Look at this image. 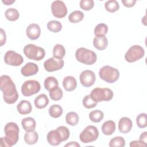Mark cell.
Listing matches in <instances>:
<instances>
[{"mask_svg": "<svg viewBox=\"0 0 147 147\" xmlns=\"http://www.w3.org/2000/svg\"><path fill=\"white\" fill-rule=\"evenodd\" d=\"M139 140L144 141V142L146 143L147 142V132L144 131L141 134L139 137Z\"/></svg>", "mask_w": 147, "mask_h": 147, "instance_id": "cell-44", "label": "cell"}, {"mask_svg": "<svg viewBox=\"0 0 147 147\" xmlns=\"http://www.w3.org/2000/svg\"><path fill=\"white\" fill-rule=\"evenodd\" d=\"M137 125L140 128H145L147 126V116L146 113H141L136 118Z\"/></svg>", "mask_w": 147, "mask_h": 147, "instance_id": "cell-38", "label": "cell"}, {"mask_svg": "<svg viewBox=\"0 0 147 147\" xmlns=\"http://www.w3.org/2000/svg\"><path fill=\"white\" fill-rule=\"evenodd\" d=\"M125 144V140L121 136H117L113 138L109 142V146L111 147H123Z\"/></svg>", "mask_w": 147, "mask_h": 147, "instance_id": "cell-36", "label": "cell"}, {"mask_svg": "<svg viewBox=\"0 0 147 147\" xmlns=\"http://www.w3.org/2000/svg\"><path fill=\"white\" fill-rule=\"evenodd\" d=\"M38 71V65L32 62L27 63L21 69V74L24 76H30L36 75Z\"/></svg>", "mask_w": 147, "mask_h": 147, "instance_id": "cell-17", "label": "cell"}, {"mask_svg": "<svg viewBox=\"0 0 147 147\" xmlns=\"http://www.w3.org/2000/svg\"><path fill=\"white\" fill-rule=\"evenodd\" d=\"M5 16L7 20L10 21H14L18 19L20 14L16 9L9 8L5 11Z\"/></svg>", "mask_w": 147, "mask_h": 147, "instance_id": "cell-29", "label": "cell"}, {"mask_svg": "<svg viewBox=\"0 0 147 147\" xmlns=\"http://www.w3.org/2000/svg\"><path fill=\"white\" fill-rule=\"evenodd\" d=\"M101 129L102 131L104 134L107 136L111 135L115 130V123L112 120L106 121L102 124Z\"/></svg>", "mask_w": 147, "mask_h": 147, "instance_id": "cell-21", "label": "cell"}, {"mask_svg": "<svg viewBox=\"0 0 147 147\" xmlns=\"http://www.w3.org/2000/svg\"><path fill=\"white\" fill-rule=\"evenodd\" d=\"M75 57L78 61L86 65H92L97 60V56L94 51L83 47H80L76 51Z\"/></svg>", "mask_w": 147, "mask_h": 147, "instance_id": "cell-3", "label": "cell"}, {"mask_svg": "<svg viewBox=\"0 0 147 147\" xmlns=\"http://www.w3.org/2000/svg\"><path fill=\"white\" fill-rule=\"evenodd\" d=\"M83 105L86 109H92L95 107L97 105V102H95L91 97L90 95H86L83 99L82 101Z\"/></svg>", "mask_w": 147, "mask_h": 147, "instance_id": "cell-37", "label": "cell"}, {"mask_svg": "<svg viewBox=\"0 0 147 147\" xmlns=\"http://www.w3.org/2000/svg\"><path fill=\"white\" fill-rule=\"evenodd\" d=\"M93 45L98 50H104L107 47L108 40L105 36H95L93 40Z\"/></svg>", "mask_w": 147, "mask_h": 147, "instance_id": "cell-19", "label": "cell"}, {"mask_svg": "<svg viewBox=\"0 0 147 147\" xmlns=\"http://www.w3.org/2000/svg\"><path fill=\"white\" fill-rule=\"evenodd\" d=\"M90 95L95 102L98 103L111 100L114 94L113 91L109 88L96 87L91 91Z\"/></svg>", "mask_w": 147, "mask_h": 147, "instance_id": "cell-6", "label": "cell"}, {"mask_svg": "<svg viewBox=\"0 0 147 147\" xmlns=\"http://www.w3.org/2000/svg\"><path fill=\"white\" fill-rule=\"evenodd\" d=\"M41 88L40 83L35 80L24 82L21 86V92L25 96H30L39 92Z\"/></svg>", "mask_w": 147, "mask_h": 147, "instance_id": "cell-9", "label": "cell"}, {"mask_svg": "<svg viewBox=\"0 0 147 147\" xmlns=\"http://www.w3.org/2000/svg\"><path fill=\"white\" fill-rule=\"evenodd\" d=\"M0 88L5 102L7 104H13L17 100L19 95L16 85L9 76L4 75L1 76Z\"/></svg>", "mask_w": 147, "mask_h": 147, "instance_id": "cell-1", "label": "cell"}, {"mask_svg": "<svg viewBox=\"0 0 147 147\" xmlns=\"http://www.w3.org/2000/svg\"><path fill=\"white\" fill-rule=\"evenodd\" d=\"M79 5L83 10L88 11L94 7V2L93 0H81Z\"/></svg>", "mask_w": 147, "mask_h": 147, "instance_id": "cell-39", "label": "cell"}, {"mask_svg": "<svg viewBox=\"0 0 147 147\" xmlns=\"http://www.w3.org/2000/svg\"><path fill=\"white\" fill-rule=\"evenodd\" d=\"M80 145L76 141H71L65 145V146H72V147H80Z\"/></svg>", "mask_w": 147, "mask_h": 147, "instance_id": "cell-45", "label": "cell"}, {"mask_svg": "<svg viewBox=\"0 0 147 147\" xmlns=\"http://www.w3.org/2000/svg\"><path fill=\"white\" fill-rule=\"evenodd\" d=\"M4 61L9 65L19 66L24 62V58L14 51H8L5 54Z\"/></svg>", "mask_w": 147, "mask_h": 147, "instance_id": "cell-10", "label": "cell"}, {"mask_svg": "<svg viewBox=\"0 0 147 147\" xmlns=\"http://www.w3.org/2000/svg\"><path fill=\"white\" fill-rule=\"evenodd\" d=\"M79 117L78 114L74 111H71L67 114L65 116V121L67 124L71 126H75L79 122Z\"/></svg>", "mask_w": 147, "mask_h": 147, "instance_id": "cell-27", "label": "cell"}, {"mask_svg": "<svg viewBox=\"0 0 147 147\" xmlns=\"http://www.w3.org/2000/svg\"><path fill=\"white\" fill-rule=\"evenodd\" d=\"M133 127L131 120L126 117H122L118 122V130L119 132L126 134L130 131Z\"/></svg>", "mask_w": 147, "mask_h": 147, "instance_id": "cell-16", "label": "cell"}, {"mask_svg": "<svg viewBox=\"0 0 147 147\" xmlns=\"http://www.w3.org/2000/svg\"><path fill=\"white\" fill-rule=\"evenodd\" d=\"M23 51L28 59L36 61H40L43 59L45 55L44 48L32 44L26 45L24 48Z\"/></svg>", "mask_w": 147, "mask_h": 147, "instance_id": "cell-4", "label": "cell"}, {"mask_svg": "<svg viewBox=\"0 0 147 147\" xmlns=\"http://www.w3.org/2000/svg\"><path fill=\"white\" fill-rule=\"evenodd\" d=\"M80 82L81 84L85 87H90L92 86L96 80L95 73L89 69L84 70L80 75Z\"/></svg>", "mask_w": 147, "mask_h": 147, "instance_id": "cell-13", "label": "cell"}, {"mask_svg": "<svg viewBox=\"0 0 147 147\" xmlns=\"http://www.w3.org/2000/svg\"><path fill=\"white\" fill-rule=\"evenodd\" d=\"M49 94L51 99L53 100H60L63 95L62 90L59 87H55L49 91Z\"/></svg>", "mask_w": 147, "mask_h": 147, "instance_id": "cell-28", "label": "cell"}, {"mask_svg": "<svg viewBox=\"0 0 147 147\" xmlns=\"http://www.w3.org/2000/svg\"><path fill=\"white\" fill-rule=\"evenodd\" d=\"M108 32V26L104 23L98 24L94 29V34L95 36H105Z\"/></svg>", "mask_w": 147, "mask_h": 147, "instance_id": "cell-35", "label": "cell"}, {"mask_svg": "<svg viewBox=\"0 0 147 147\" xmlns=\"http://www.w3.org/2000/svg\"><path fill=\"white\" fill-rule=\"evenodd\" d=\"M6 41V36L5 32L1 28V39H0V45L2 46L3 44H5Z\"/></svg>", "mask_w": 147, "mask_h": 147, "instance_id": "cell-43", "label": "cell"}, {"mask_svg": "<svg viewBox=\"0 0 147 147\" xmlns=\"http://www.w3.org/2000/svg\"><path fill=\"white\" fill-rule=\"evenodd\" d=\"M26 34L27 37L32 40H37L39 38L41 34L40 26L36 24H31L26 28Z\"/></svg>", "mask_w": 147, "mask_h": 147, "instance_id": "cell-15", "label": "cell"}, {"mask_svg": "<svg viewBox=\"0 0 147 147\" xmlns=\"http://www.w3.org/2000/svg\"><path fill=\"white\" fill-rule=\"evenodd\" d=\"M51 11L53 16L58 18L64 17L67 14V8L62 1H55L51 4Z\"/></svg>", "mask_w": 147, "mask_h": 147, "instance_id": "cell-11", "label": "cell"}, {"mask_svg": "<svg viewBox=\"0 0 147 147\" xmlns=\"http://www.w3.org/2000/svg\"><path fill=\"white\" fill-rule=\"evenodd\" d=\"M65 55V49L63 45L57 44L54 46L53 49V57L59 59H63Z\"/></svg>", "mask_w": 147, "mask_h": 147, "instance_id": "cell-32", "label": "cell"}, {"mask_svg": "<svg viewBox=\"0 0 147 147\" xmlns=\"http://www.w3.org/2000/svg\"><path fill=\"white\" fill-rule=\"evenodd\" d=\"M63 86L65 91H74L77 86V82L76 79L72 76H67L63 79Z\"/></svg>", "mask_w": 147, "mask_h": 147, "instance_id": "cell-18", "label": "cell"}, {"mask_svg": "<svg viewBox=\"0 0 147 147\" xmlns=\"http://www.w3.org/2000/svg\"><path fill=\"white\" fill-rule=\"evenodd\" d=\"M44 85L45 90L49 91L52 88L57 87L59 86V82L56 78L53 76H48L44 80Z\"/></svg>", "mask_w": 147, "mask_h": 147, "instance_id": "cell-30", "label": "cell"}, {"mask_svg": "<svg viewBox=\"0 0 147 147\" xmlns=\"http://www.w3.org/2000/svg\"><path fill=\"white\" fill-rule=\"evenodd\" d=\"M24 139L26 144L28 145H33L38 141V135L37 131L34 130L26 131L24 135Z\"/></svg>", "mask_w": 147, "mask_h": 147, "instance_id": "cell-24", "label": "cell"}, {"mask_svg": "<svg viewBox=\"0 0 147 147\" xmlns=\"http://www.w3.org/2000/svg\"><path fill=\"white\" fill-rule=\"evenodd\" d=\"M18 112L21 115L28 114L32 110V106L30 102L26 100H22L17 106Z\"/></svg>", "mask_w": 147, "mask_h": 147, "instance_id": "cell-20", "label": "cell"}, {"mask_svg": "<svg viewBox=\"0 0 147 147\" xmlns=\"http://www.w3.org/2000/svg\"><path fill=\"white\" fill-rule=\"evenodd\" d=\"M129 146L131 147H133V146H142L143 147V146H146L147 144L140 140H134L130 142Z\"/></svg>", "mask_w": 147, "mask_h": 147, "instance_id": "cell-41", "label": "cell"}, {"mask_svg": "<svg viewBox=\"0 0 147 147\" xmlns=\"http://www.w3.org/2000/svg\"><path fill=\"white\" fill-rule=\"evenodd\" d=\"M48 142L52 146H57L63 142L60 133L57 130H52L48 132L47 136Z\"/></svg>", "mask_w": 147, "mask_h": 147, "instance_id": "cell-14", "label": "cell"}, {"mask_svg": "<svg viewBox=\"0 0 147 147\" xmlns=\"http://www.w3.org/2000/svg\"><path fill=\"white\" fill-rule=\"evenodd\" d=\"M121 2L125 6L127 7H131L134 6L137 1L136 0H122Z\"/></svg>", "mask_w": 147, "mask_h": 147, "instance_id": "cell-42", "label": "cell"}, {"mask_svg": "<svg viewBox=\"0 0 147 147\" xmlns=\"http://www.w3.org/2000/svg\"><path fill=\"white\" fill-rule=\"evenodd\" d=\"M99 75L100 78L106 82L113 83L118 80L119 72L115 68L109 65H105L99 69Z\"/></svg>", "mask_w": 147, "mask_h": 147, "instance_id": "cell-5", "label": "cell"}, {"mask_svg": "<svg viewBox=\"0 0 147 147\" xmlns=\"http://www.w3.org/2000/svg\"><path fill=\"white\" fill-rule=\"evenodd\" d=\"M84 13L80 10H75L71 13L68 16V20L71 23H78L84 18Z\"/></svg>", "mask_w": 147, "mask_h": 147, "instance_id": "cell-25", "label": "cell"}, {"mask_svg": "<svg viewBox=\"0 0 147 147\" xmlns=\"http://www.w3.org/2000/svg\"><path fill=\"white\" fill-rule=\"evenodd\" d=\"M48 111L51 117L57 118L62 115L63 110L61 106L59 105H52L49 108Z\"/></svg>", "mask_w": 147, "mask_h": 147, "instance_id": "cell-26", "label": "cell"}, {"mask_svg": "<svg viewBox=\"0 0 147 147\" xmlns=\"http://www.w3.org/2000/svg\"><path fill=\"white\" fill-rule=\"evenodd\" d=\"M47 26L49 31L53 33L59 32L62 29L61 24L59 21L55 20L49 21L48 22Z\"/></svg>", "mask_w": 147, "mask_h": 147, "instance_id": "cell-34", "label": "cell"}, {"mask_svg": "<svg viewBox=\"0 0 147 147\" xmlns=\"http://www.w3.org/2000/svg\"><path fill=\"white\" fill-rule=\"evenodd\" d=\"M99 137V131L96 127L88 125L80 133L79 138L84 144H88L95 141Z\"/></svg>", "mask_w": 147, "mask_h": 147, "instance_id": "cell-7", "label": "cell"}, {"mask_svg": "<svg viewBox=\"0 0 147 147\" xmlns=\"http://www.w3.org/2000/svg\"><path fill=\"white\" fill-rule=\"evenodd\" d=\"M56 130L59 131V132L60 133L63 141H65L68 140V138L69 137V129L64 126H60L57 127Z\"/></svg>", "mask_w": 147, "mask_h": 147, "instance_id": "cell-40", "label": "cell"}, {"mask_svg": "<svg viewBox=\"0 0 147 147\" xmlns=\"http://www.w3.org/2000/svg\"><path fill=\"white\" fill-rule=\"evenodd\" d=\"M64 64L62 59L52 57L44 61V67L48 72H53L61 69L63 67Z\"/></svg>", "mask_w": 147, "mask_h": 147, "instance_id": "cell-12", "label": "cell"}, {"mask_svg": "<svg viewBox=\"0 0 147 147\" xmlns=\"http://www.w3.org/2000/svg\"><path fill=\"white\" fill-rule=\"evenodd\" d=\"M5 5H11L13 3H14L15 2L14 0H5V1H2Z\"/></svg>", "mask_w": 147, "mask_h": 147, "instance_id": "cell-46", "label": "cell"}, {"mask_svg": "<svg viewBox=\"0 0 147 147\" xmlns=\"http://www.w3.org/2000/svg\"><path fill=\"white\" fill-rule=\"evenodd\" d=\"M5 136L1 138V146L11 147L17 144L19 139L20 128L17 123L10 122L4 127Z\"/></svg>", "mask_w": 147, "mask_h": 147, "instance_id": "cell-2", "label": "cell"}, {"mask_svg": "<svg viewBox=\"0 0 147 147\" xmlns=\"http://www.w3.org/2000/svg\"><path fill=\"white\" fill-rule=\"evenodd\" d=\"M34 103L36 108L42 109L47 107V106L48 105L49 99L45 94H41L34 99Z\"/></svg>", "mask_w": 147, "mask_h": 147, "instance_id": "cell-22", "label": "cell"}, {"mask_svg": "<svg viewBox=\"0 0 147 147\" xmlns=\"http://www.w3.org/2000/svg\"><path fill=\"white\" fill-rule=\"evenodd\" d=\"M105 7L107 11L110 13H114L119 10V5L117 1L110 0L105 2Z\"/></svg>", "mask_w": 147, "mask_h": 147, "instance_id": "cell-33", "label": "cell"}, {"mask_svg": "<svg viewBox=\"0 0 147 147\" xmlns=\"http://www.w3.org/2000/svg\"><path fill=\"white\" fill-rule=\"evenodd\" d=\"M145 55L144 49L140 45L131 46L126 52L125 59L129 63H133L142 59Z\"/></svg>", "mask_w": 147, "mask_h": 147, "instance_id": "cell-8", "label": "cell"}, {"mask_svg": "<svg viewBox=\"0 0 147 147\" xmlns=\"http://www.w3.org/2000/svg\"><path fill=\"white\" fill-rule=\"evenodd\" d=\"M21 125L24 130L26 131L34 130L36 126V121L32 117H26L22 119Z\"/></svg>", "mask_w": 147, "mask_h": 147, "instance_id": "cell-23", "label": "cell"}, {"mask_svg": "<svg viewBox=\"0 0 147 147\" xmlns=\"http://www.w3.org/2000/svg\"><path fill=\"white\" fill-rule=\"evenodd\" d=\"M104 117L103 113L99 110H95L89 113L90 119L95 123L100 122Z\"/></svg>", "mask_w": 147, "mask_h": 147, "instance_id": "cell-31", "label": "cell"}]
</instances>
